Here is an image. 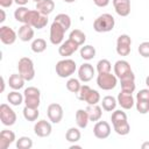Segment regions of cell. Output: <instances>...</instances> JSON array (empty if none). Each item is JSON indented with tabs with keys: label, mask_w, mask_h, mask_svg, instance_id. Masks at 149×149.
Listing matches in <instances>:
<instances>
[{
	"label": "cell",
	"mask_w": 149,
	"mask_h": 149,
	"mask_svg": "<svg viewBox=\"0 0 149 149\" xmlns=\"http://www.w3.org/2000/svg\"><path fill=\"white\" fill-rule=\"evenodd\" d=\"M114 26H115V20L113 15L109 13H104L93 21V29L97 33H108L113 30Z\"/></svg>",
	"instance_id": "obj_1"
},
{
	"label": "cell",
	"mask_w": 149,
	"mask_h": 149,
	"mask_svg": "<svg viewBox=\"0 0 149 149\" xmlns=\"http://www.w3.org/2000/svg\"><path fill=\"white\" fill-rule=\"evenodd\" d=\"M56 74L59 78H70L77 70V64L71 58H63L56 63Z\"/></svg>",
	"instance_id": "obj_2"
},
{
	"label": "cell",
	"mask_w": 149,
	"mask_h": 149,
	"mask_svg": "<svg viewBox=\"0 0 149 149\" xmlns=\"http://www.w3.org/2000/svg\"><path fill=\"white\" fill-rule=\"evenodd\" d=\"M19 73L26 79V81H30L35 78V66L34 62L29 57H21L17 62Z\"/></svg>",
	"instance_id": "obj_3"
},
{
	"label": "cell",
	"mask_w": 149,
	"mask_h": 149,
	"mask_svg": "<svg viewBox=\"0 0 149 149\" xmlns=\"http://www.w3.org/2000/svg\"><path fill=\"white\" fill-rule=\"evenodd\" d=\"M48 15H44L40 13L37 9H29L27 17H26V23L30 24L33 28L36 29H42L48 24Z\"/></svg>",
	"instance_id": "obj_4"
},
{
	"label": "cell",
	"mask_w": 149,
	"mask_h": 149,
	"mask_svg": "<svg viewBox=\"0 0 149 149\" xmlns=\"http://www.w3.org/2000/svg\"><path fill=\"white\" fill-rule=\"evenodd\" d=\"M24 106L31 108H38L41 104V91L35 86H29L23 91Z\"/></svg>",
	"instance_id": "obj_5"
},
{
	"label": "cell",
	"mask_w": 149,
	"mask_h": 149,
	"mask_svg": "<svg viewBox=\"0 0 149 149\" xmlns=\"http://www.w3.org/2000/svg\"><path fill=\"white\" fill-rule=\"evenodd\" d=\"M97 85L99 86V88H101L104 91H111V90L115 88V86L118 85V77L112 72L98 73Z\"/></svg>",
	"instance_id": "obj_6"
},
{
	"label": "cell",
	"mask_w": 149,
	"mask_h": 149,
	"mask_svg": "<svg viewBox=\"0 0 149 149\" xmlns=\"http://www.w3.org/2000/svg\"><path fill=\"white\" fill-rule=\"evenodd\" d=\"M0 120L1 123L7 127H10L16 122V113L9 105L7 104L0 105Z\"/></svg>",
	"instance_id": "obj_7"
},
{
	"label": "cell",
	"mask_w": 149,
	"mask_h": 149,
	"mask_svg": "<svg viewBox=\"0 0 149 149\" xmlns=\"http://www.w3.org/2000/svg\"><path fill=\"white\" fill-rule=\"evenodd\" d=\"M65 29L56 21H54L50 26V34H49V40L51 44L54 45H59L64 41V35H65Z\"/></svg>",
	"instance_id": "obj_8"
},
{
	"label": "cell",
	"mask_w": 149,
	"mask_h": 149,
	"mask_svg": "<svg viewBox=\"0 0 149 149\" xmlns=\"http://www.w3.org/2000/svg\"><path fill=\"white\" fill-rule=\"evenodd\" d=\"M116 54L119 56H128L132 50V38L127 34H121L116 40L115 47Z\"/></svg>",
	"instance_id": "obj_9"
},
{
	"label": "cell",
	"mask_w": 149,
	"mask_h": 149,
	"mask_svg": "<svg viewBox=\"0 0 149 149\" xmlns=\"http://www.w3.org/2000/svg\"><path fill=\"white\" fill-rule=\"evenodd\" d=\"M47 115H48L49 121H51L52 123H59L64 116L63 107L59 104L52 102L47 108Z\"/></svg>",
	"instance_id": "obj_10"
},
{
	"label": "cell",
	"mask_w": 149,
	"mask_h": 149,
	"mask_svg": "<svg viewBox=\"0 0 149 149\" xmlns=\"http://www.w3.org/2000/svg\"><path fill=\"white\" fill-rule=\"evenodd\" d=\"M111 132H112V128H111V125L107 122V121H97L94 127H93V134L97 139L99 140H105L107 139L109 135H111Z\"/></svg>",
	"instance_id": "obj_11"
},
{
	"label": "cell",
	"mask_w": 149,
	"mask_h": 149,
	"mask_svg": "<svg viewBox=\"0 0 149 149\" xmlns=\"http://www.w3.org/2000/svg\"><path fill=\"white\" fill-rule=\"evenodd\" d=\"M17 38V34L15 33V30L8 26H1L0 27V41L5 44V45H10L13 43H15Z\"/></svg>",
	"instance_id": "obj_12"
},
{
	"label": "cell",
	"mask_w": 149,
	"mask_h": 149,
	"mask_svg": "<svg viewBox=\"0 0 149 149\" xmlns=\"http://www.w3.org/2000/svg\"><path fill=\"white\" fill-rule=\"evenodd\" d=\"M78 48H79V45L76 42H73L72 40L68 38L66 41H63L62 44H59V47H58V54L62 57L68 58L71 55H73L78 50Z\"/></svg>",
	"instance_id": "obj_13"
},
{
	"label": "cell",
	"mask_w": 149,
	"mask_h": 149,
	"mask_svg": "<svg viewBox=\"0 0 149 149\" xmlns=\"http://www.w3.org/2000/svg\"><path fill=\"white\" fill-rule=\"evenodd\" d=\"M95 73V70L92 64L90 63H83L78 69V78L83 83H87L93 79Z\"/></svg>",
	"instance_id": "obj_14"
},
{
	"label": "cell",
	"mask_w": 149,
	"mask_h": 149,
	"mask_svg": "<svg viewBox=\"0 0 149 149\" xmlns=\"http://www.w3.org/2000/svg\"><path fill=\"white\" fill-rule=\"evenodd\" d=\"M52 132V126L47 120H38L34 125V133L38 137H48Z\"/></svg>",
	"instance_id": "obj_15"
},
{
	"label": "cell",
	"mask_w": 149,
	"mask_h": 149,
	"mask_svg": "<svg viewBox=\"0 0 149 149\" xmlns=\"http://www.w3.org/2000/svg\"><path fill=\"white\" fill-rule=\"evenodd\" d=\"M119 80H120V85H121V91L127 92V93H134V91L136 88V84H135V74L133 71L129 72L128 74L123 76Z\"/></svg>",
	"instance_id": "obj_16"
},
{
	"label": "cell",
	"mask_w": 149,
	"mask_h": 149,
	"mask_svg": "<svg viewBox=\"0 0 149 149\" xmlns=\"http://www.w3.org/2000/svg\"><path fill=\"white\" fill-rule=\"evenodd\" d=\"M116 100H118V105H120L122 109H132L133 106L135 105V99L133 97V93L120 91V93L116 97Z\"/></svg>",
	"instance_id": "obj_17"
},
{
	"label": "cell",
	"mask_w": 149,
	"mask_h": 149,
	"mask_svg": "<svg viewBox=\"0 0 149 149\" xmlns=\"http://www.w3.org/2000/svg\"><path fill=\"white\" fill-rule=\"evenodd\" d=\"M112 3L119 16L126 17L130 14V0H112Z\"/></svg>",
	"instance_id": "obj_18"
},
{
	"label": "cell",
	"mask_w": 149,
	"mask_h": 149,
	"mask_svg": "<svg viewBox=\"0 0 149 149\" xmlns=\"http://www.w3.org/2000/svg\"><path fill=\"white\" fill-rule=\"evenodd\" d=\"M113 70H114V74L118 77V79L122 78L123 76L128 74L129 72H132V68H130V64L125 61V59H119L114 63V66H113Z\"/></svg>",
	"instance_id": "obj_19"
},
{
	"label": "cell",
	"mask_w": 149,
	"mask_h": 149,
	"mask_svg": "<svg viewBox=\"0 0 149 149\" xmlns=\"http://www.w3.org/2000/svg\"><path fill=\"white\" fill-rule=\"evenodd\" d=\"M16 141L15 133L9 129H3L0 133V149H7L13 142Z\"/></svg>",
	"instance_id": "obj_20"
},
{
	"label": "cell",
	"mask_w": 149,
	"mask_h": 149,
	"mask_svg": "<svg viewBox=\"0 0 149 149\" xmlns=\"http://www.w3.org/2000/svg\"><path fill=\"white\" fill-rule=\"evenodd\" d=\"M34 34H35L34 28L30 24H27V23H22V26L17 30V37L22 42H29V41H31L33 37H34Z\"/></svg>",
	"instance_id": "obj_21"
},
{
	"label": "cell",
	"mask_w": 149,
	"mask_h": 149,
	"mask_svg": "<svg viewBox=\"0 0 149 149\" xmlns=\"http://www.w3.org/2000/svg\"><path fill=\"white\" fill-rule=\"evenodd\" d=\"M76 123H77V127H79L80 129H84L87 127L88 122H90V118H88V113L86 109H83V108H79L77 112H76Z\"/></svg>",
	"instance_id": "obj_22"
},
{
	"label": "cell",
	"mask_w": 149,
	"mask_h": 149,
	"mask_svg": "<svg viewBox=\"0 0 149 149\" xmlns=\"http://www.w3.org/2000/svg\"><path fill=\"white\" fill-rule=\"evenodd\" d=\"M35 9H37L40 13H42L44 15H49L55 9V2H54V0H41V1L36 2Z\"/></svg>",
	"instance_id": "obj_23"
},
{
	"label": "cell",
	"mask_w": 149,
	"mask_h": 149,
	"mask_svg": "<svg viewBox=\"0 0 149 149\" xmlns=\"http://www.w3.org/2000/svg\"><path fill=\"white\" fill-rule=\"evenodd\" d=\"M24 83H26V79L20 73H13L8 78V85L12 90H16V91L21 90L24 86Z\"/></svg>",
	"instance_id": "obj_24"
},
{
	"label": "cell",
	"mask_w": 149,
	"mask_h": 149,
	"mask_svg": "<svg viewBox=\"0 0 149 149\" xmlns=\"http://www.w3.org/2000/svg\"><path fill=\"white\" fill-rule=\"evenodd\" d=\"M86 111L88 113L90 121H92V122L99 121L101 119V116H102V107L99 106L98 104L97 105H88L86 107Z\"/></svg>",
	"instance_id": "obj_25"
},
{
	"label": "cell",
	"mask_w": 149,
	"mask_h": 149,
	"mask_svg": "<svg viewBox=\"0 0 149 149\" xmlns=\"http://www.w3.org/2000/svg\"><path fill=\"white\" fill-rule=\"evenodd\" d=\"M79 54H80V57L84 59V61H91L95 57V48L91 44H84L80 50H79Z\"/></svg>",
	"instance_id": "obj_26"
},
{
	"label": "cell",
	"mask_w": 149,
	"mask_h": 149,
	"mask_svg": "<svg viewBox=\"0 0 149 149\" xmlns=\"http://www.w3.org/2000/svg\"><path fill=\"white\" fill-rule=\"evenodd\" d=\"M7 100L9 102V105L12 106H20L22 102H24V95L22 93H20L16 90H13L12 92H9L7 94Z\"/></svg>",
	"instance_id": "obj_27"
},
{
	"label": "cell",
	"mask_w": 149,
	"mask_h": 149,
	"mask_svg": "<svg viewBox=\"0 0 149 149\" xmlns=\"http://www.w3.org/2000/svg\"><path fill=\"white\" fill-rule=\"evenodd\" d=\"M79 129V127H70L65 133V140L70 143H77L81 137V133Z\"/></svg>",
	"instance_id": "obj_28"
},
{
	"label": "cell",
	"mask_w": 149,
	"mask_h": 149,
	"mask_svg": "<svg viewBox=\"0 0 149 149\" xmlns=\"http://www.w3.org/2000/svg\"><path fill=\"white\" fill-rule=\"evenodd\" d=\"M116 105H118V100L113 97V95H106L102 98L101 100V107L104 111L106 112H112L116 108Z\"/></svg>",
	"instance_id": "obj_29"
},
{
	"label": "cell",
	"mask_w": 149,
	"mask_h": 149,
	"mask_svg": "<svg viewBox=\"0 0 149 149\" xmlns=\"http://www.w3.org/2000/svg\"><path fill=\"white\" fill-rule=\"evenodd\" d=\"M69 38L72 40L73 42H76L80 47V45H84V43L86 41V35L80 29H73V30H71V33L69 35Z\"/></svg>",
	"instance_id": "obj_30"
},
{
	"label": "cell",
	"mask_w": 149,
	"mask_h": 149,
	"mask_svg": "<svg viewBox=\"0 0 149 149\" xmlns=\"http://www.w3.org/2000/svg\"><path fill=\"white\" fill-rule=\"evenodd\" d=\"M30 48H31V51L33 52L41 54V52L45 51V49H47V42H45L44 38H41V37L35 38V40H33Z\"/></svg>",
	"instance_id": "obj_31"
},
{
	"label": "cell",
	"mask_w": 149,
	"mask_h": 149,
	"mask_svg": "<svg viewBox=\"0 0 149 149\" xmlns=\"http://www.w3.org/2000/svg\"><path fill=\"white\" fill-rule=\"evenodd\" d=\"M22 114H23V118L27 120V121H36L40 116V112H38V108H31V107H27L24 106L23 111H22Z\"/></svg>",
	"instance_id": "obj_32"
},
{
	"label": "cell",
	"mask_w": 149,
	"mask_h": 149,
	"mask_svg": "<svg viewBox=\"0 0 149 149\" xmlns=\"http://www.w3.org/2000/svg\"><path fill=\"white\" fill-rule=\"evenodd\" d=\"M113 129H114V132H115L118 135L125 136V135L129 134V132H130V126H129L128 121H122V122H119V123L113 125Z\"/></svg>",
	"instance_id": "obj_33"
},
{
	"label": "cell",
	"mask_w": 149,
	"mask_h": 149,
	"mask_svg": "<svg viewBox=\"0 0 149 149\" xmlns=\"http://www.w3.org/2000/svg\"><path fill=\"white\" fill-rule=\"evenodd\" d=\"M54 21L58 22L65 30H68V29L71 27V17H70L68 14H65V13H59V14H57V15L55 16Z\"/></svg>",
	"instance_id": "obj_34"
},
{
	"label": "cell",
	"mask_w": 149,
	"mask_h": 149,
	"mask_svg": "<svg viewBox=\"0 0 149 149\" xmlns=\"http://www.w3.org/2000/svg\"><path fill=\"white\" fill-rule=\"evenodd\" d=\"M29 9L26 7V6H19L15 10H14V17L17 22H21V23H26V17H27V14H28Z\"/></svg>",
	"instance_id": "obj_35"
},
{
	"label": "cell",
	"mask_w": 149,
	"mask_h": 149,
	"mask_svg": "<svg viewBox=\"0 0 149 149\" xmlns=\"http://www.w3.org/2000/svg\"><path fill=\"white\" fill-rule=\"evenodd\" d=\"M65 85H66L68 91H70L71 93H74V94H77L78 91H79L80 87H81V84H80L79 78H78V79H77V78H69Z\"/></svg>",
	"instance_id": "obj_36"
},
{
	"label": "cell",
	"mask_w": 149,
	"mask_h": 149,
	"mask_svg": "<svg viewBox=\"0 0 149 149\" xmlns=\"http://www.w3.org/2000/svg\"><path fill=\"white\" fill-rule=\"evenodd\" d=\"M17 149H30L33 147V140L29 136H21L15 141Z\"/></svg>",
	"instance_id": "obj_37"
},
{
	"label": "cell",
	"mask_w": 149,
	"mask_h": 149,
	"mask_svg": "<svg viewBox=\"0 0 149 149\" xmlns=\"http://www.w3.org/2000/svg\"><path fill=\"white\" fill-rule=\"evenodd\" d=\"M100 93L97 90L91 88L90 92L87 93L86 98H85V102H87V105H97L100 101Z\"/></svg>",
	"instance_id": "obj_38"
},
{
	"label": "cell",
	"mask_w": 149,
	"mask_h": 149,
	"mask_svg": "<svg viewBox=\"0 0 149 149\" xmlns=\"http://www.w3.org/2000/svg\"><path fill=\"white\" fill-rule=\"evenodd\" d=\"M111 121H112V125H115V123H119L122 121H127V114L122 109H114L111 115Z\"/></svg>",
	"instance_id": "obj_39"
},
{
	"label": "cell",
	"mask_w": 149,
	"mask_h": 149,
	"mask_svg": "<svg viewBox=\"0 0 149 149\" xmlns=\"http://www.w3.org/2000/svg\"><path fill=\"white\" fill-rule=\"evenodd\" d=\"M112 70V64L108 59H100L98 63H97V71L98 73H106V72H111Z\"/></svg>",
	"instance_id": "obj_40"
},
{
	"label": "cell",
	"mask_w": 149,
	"mask_h": 149,
	"mask_svg": "<svg viewBox=\"0 0 149 149\" xmlns=\"http://www.w3.org/2000/svg\"><path fill=\"white\" fill-rule=\"evenodd\" d=\"M135 107H136V111L140 114H147L149 112V101H147V100H136Z\"/></svg>",
	"instance_id": "obj_41"
},
{
	"label": "cell",
	"mask_w": 149,
	"mask_h": 149,
	"mask_svg": "<svg viewBox=\"0 0 149 149\" xmlns=\"http://www.w3.org/2000/svg\"><path fill=\"white\" fill-rule=\"evenodd\" d=\"M137 51H139V54H140L142 57L149 58V42H148V41H144V42L140 43Z\"/></svg>",
	"instance_id": "obj_42"
},
{
	"label": "cell",
	"mask_w": 149,
	"mask_h": 149,
	"mask_svg": "<svg viewBox=\"0 0 149 149\" xmlns=\"http://www.w3.org/2000/svg\"><path fill=\"white\" fill-rule=\"evenodd\" d=\"M90 90H91V87H90L88 85H81L80 90H79L78 93L76 94V95H77V99L80 100V101H85V98H86L87 93L90 92Z\"/></svg>",
	"instance_id": "obj_43"
},
{
	"label": "cell",
	"mask_w": 149,
	"mask_h": 149,
	"mask_svg": "<svg viewBox=\"0 0 149 149\" xmlns=\"http://www.w3.org/2000/svg\"><path fill=\"white\" fill-rule=\"evenodd\" d=\"M136 100H147V101H149V87L140 90L136 93Z\"/></svg>",
	"instance_id": "obj_44"
},
{
	"label": "cell",
	"mask_w": 149,
	"mask_h": 149,
	"mask_svg": "<svg viewBox=\"0 0 149 149\" xmlns=\"http://www.w3.org/2000/svg\"><path fill=\"white\" fill-rule=\"evenodd\" d=\"M109 1H111V0H93V3H94L97 7L102 8V7H107L108 3H109Z\"/></svg>",
	"instance_id": "obj_45"
},
{
	"label": "cell",
	"mask_w": 149,
	"mask_h": 149,
	"mask_svg": "<svg viewBox=\"0 0 149 149\" xmlns=\"http://www.w3.org/2000/svg\"><path fill=\"white\" fill-rule=\"evenodd\" d=\"M14 3V0H0V6L2 8H8Z\"/></svg>",
	"instance_id": "obj_46"
},
{
	"label": "cell",
	"mask_w": 149,
	"mask_h": 149,
	"mask_svg": "<svg viewBox=\"0 0 149 149\" xmlns=\"http://www.w3.org/2000/svg\"><path fill=\"white\" fill-rule=\"evenodd\" d=\"M14 2L17 6H26L28 3V0H14Z\"/></svg>",
	"instance_id": "obj_47"
},
{
	"label": "cell",
	"mask_w": 149,
	"mask_h": 149,
	"mask_svg": "<svg viewBox=\"0 0 149 149\" xmlns=\"http://www.w3.org/2000/svg\"><path fill=\"white\" fill-rule=\"evenodd\" d=\"M0 13H1V19H0V22L2 23V22L6 20V14H5V10H3V9H0Z\"/></svg>",
	"instance_id": "obj_48"
},
{
	"label": "cell",
	"mask_w": 149,
	"mask_h": 149,
	"mask_svg": "<svg viewBox=\"0 0 149 149\" xmlns=\"http://www.w3.org/2000/svg\"><path fill=\"white\" fill-rule=\"evenodd\" d=\"M5 78L3 77H1V90H0V92H3L5 91Z\"/></svg>",
	"instance_id": "obj_49"
},
{
	"label": "cell",
	"mask_w": 149,
	"mask_h": 149,
	"mask_svg": "<svg viewBox=\"0 0 149 149\" xmlns=\"http://www.w3.org/2000/svg\"><path fill=\"white\" fill-rule=\"evenodd\" d=\"M141 148H142V149H149V141L143 142L142 146H141Z\"/></svg>",
	"instance_id": "obj_50"
},
{
	"label": "cell",
	"mask_w": 149,
	"mask_h": 149,
	"mask_svg": "<svg viewBox=\"0 0 149 149\" xmlns=\"http://www.w3.org/2000/svg\"><path fill=\"white\" fill-rule=\"evenodd\" d=\"M74 148H77V149H80L81 147H80V146H78V144H74V143L70 146V149H74Z\"/></svg>",
	"instance_id": "obj_51"
},
{
	"label": "cell",
	"mask_w": 149,
	"mask_h": 149,
	"mask_svg": "<svg viewBox=\"0 0 149 149\" xmlns=\"http://www.w3.org/2000/svg\"><path fill=\"white\" fill-rule=\"evenodd\" d=\"M146 85H147V87H149V74L146 77Z\"/></svg>",
	"instance_id": "obj_52"
},
{
	"label": "cell",
	"mask_w": 149,
	"mask_h": 149,
	"mask_svg": "<svg viewBox=\"0 0 149 149\" xmlns=\"http://www.w3.org/2000/svg\"><path fill=\"white\" fill-rule=\"evenodd\" d=\"M64 2H66V3H72V2H76L77 0H63Z\"/></svg>",
	"instance_id": "obj_53"
},
{
	"label": "cell",
	"mask_w": 149,
	"mask_h": 149,
	"mask_svg": "<svg viewBox=\"0 0 149 149\" xmlns=\"http://www.w3.org/2000/svg\"><path fill=\"white\" fill-rule=\"evenodd\" d=\"M34 2H38V1H41V0H33Z\"/></svg>",
	"instance_id": "obj_54"
}]
</instances>
